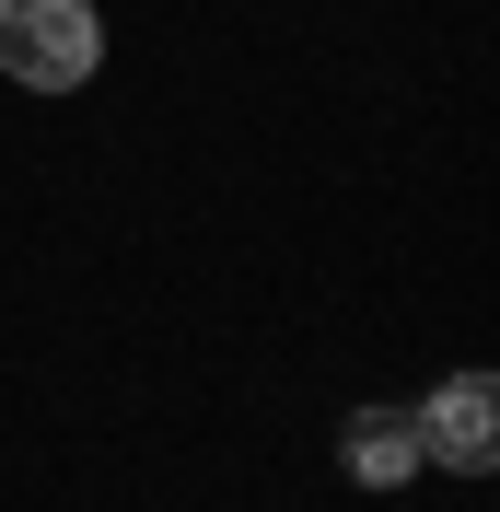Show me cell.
Returning a JSON list of instances; mask_svg holds the SVG:
<instances>
[{
    "label": "cell",
    "mask_w": 500,
    "mask_h": 512,
    "mask_svg": "<svg viewBox=\"0 0 500 512\" xmlns=\"http://www.w3.org/2000/svg\"><path fill=\"white\" fill-rule=\"evenodd\" d=\"M419 443H431L442 466L489 478V454H500V384H489V373H454L431 408H419Z\"/></svg>",
    "instance_id": "obj_2"
},
{
    "label": "cell",
    "mask_w": 500,
    "mask_h": 512,
    "mask_svg": "<svg viewBox=\"0 0 500 512\" xmlns=\"http://www.w3.org/2000/svg\"><path fill=\"white\" fill-rule=\"evenodd\" d=\"M94 59H105L94 0H0V70L24 94H70V82H94Z\"/></svg>",
    "instance_id": "obj_1"
},
{
    "label": "cell",
    "mask_w": 500,
    "mask_h": 512,
    "mask_svg": "<svg viewBox=\"0 0 500 512\" xmlns=\"http://www.w3.org/2000/svg\"><path fill=\"white\" fill-rule=\"evenodd\" d=\"M338 454H349V478L361 489H407L419 466H431V443H419V408H361L338 431Z\"/></svg>",
    "instance_id": "obj_3"
}]
</instances>
